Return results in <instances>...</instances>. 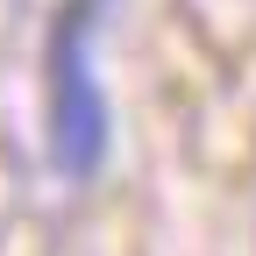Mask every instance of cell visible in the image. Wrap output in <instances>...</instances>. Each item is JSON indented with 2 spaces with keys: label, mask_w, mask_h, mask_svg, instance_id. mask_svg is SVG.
Wrapping results in <instances>:
<instances>
[{
  "label": "cell",
  "mask_w": 256,
  "mask_h": 256,
  "mask_svg": "<svg viewBox=\"0 0 256 256\" xmlns=\"http://www.w3.org/2000/svg\"><path fill=\"white\" fill-rule=\"evenodd\" d=\"M50 164L86 185L107 164V92L92 78V0H72L50 43Z\"/></svg>",
  "instance_id": "1"
}]
</instances>
